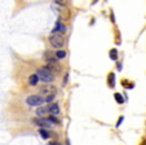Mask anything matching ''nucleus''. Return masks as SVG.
<instances>
[{
  "label": "nucleus",
  "mask_w": 146,
  "mask_h": 145,
  "mask_svg": "<svg viewBox=\"0 0 146 145\" xmlns=\"http://www.w3.org/2000/svg\"><path fill=\"white\" fill-rule=\"evenodd\" d=\"M36 75H38L39 80L45 82V83H50V82H53V79H54L53 73L48 70L47 66H44V67H39L38 70H36Z\"/></svg>",
  "instance_id": "obj_1"
},
{
  "label": "nucleus",
  "mask_w": 146,
  "mask_h": 145,
  "mask_svg": "<svg viewBox=\"0 0 146 145\" xmlns=\"http://www.w3.org/2000/svg\"><path fill=\"white\" fill-rule=\"evenodd\" d=\"M48 40H49V44L53 47V48H57L58 51H60V48H62L65 44V39L64 36L61 35V34L58 33H54V31H52V34L49 35V38H48Z\"/></svg>",
  "instance_id": "obj_2"
},
{
  "label": "nucleus",
  "mask_w": 146,
  "mask_h": 145,
  "mask_svg": "<svg viewBox=\"0 0 146 145\" xmlns=\"http://www.w3.org/2000/svg\"><path fill=\"white\" fill-rule=\"evenodd\" d=\"M43 102H45L44 97H41L39 95H30L26 99V104L29 106H39V105H43Z\"/></svg>",
  "instance_id": "obj_3"
},
{
  "label": "nucleus",
  "mask_w": 146,
  "mask_h": 145,
  "mask_svg": "<svg viewBox=\"0 0 146 145\" xmlns=\"http://www.w3.org/2000/svg\"><path fill=\"white\" fill-rule=\"evenodd\" d=\"M56 92H57V88H56V86L53 84H45L43 86V87H40V90H39V93L41 95V97L43 96H56Z\"/></svg>",
  "instance_id": "obj_4"
},
{
  "label": "nucleus",
  "mask_w": 146,
  "mask_h": 145,
  "mask_svg": "<svg viewBox=\"0 0 146 145\" xmlns=\"http://www.w3.org/2000/svg\"><path fill=\"white\" fill-rule=\"evenodd\" d=\"M34 122H35L39 127H41V128H44V130L54 127V124H53L48 118H38V119H34Z\"/></svg>",
  "instance_id": "obj_5"
},
{
  "label": "nucleus",
  "mask_w": 146,
  "mask_h": 145,
  "mask_svg": "<svg viewBox=\"0 0 146 145\" xmlns=\"http://www.w3.org/2000/svg\"><path fill=\"white\" fill-rule=\"evenodd\" d=\"M47 69L49 71H52L53 75L54 74H58V73H61V65L57 62L56 60H49L47 61Z\"/></svg>",
  "instance_id": "obj_6"
},
{
  "label": "nucleus",
  "mask_w": 146,
  "mask_h": 145,
  "mask_svg": "<svg viewBox=\"0 0 146 145\" xmlns=\"http://www.w3.org/2000/svg\"><path fill=\"white\" fill-rule=\"evenodd\" d=\"M48 113H49V104L45 105V106H39V108H38V110H36V114H38L40 118L45 117V115H47Z\"/></svg>",
  "instance_id": "obj_7"
},
{
  "label": "nucleus",
  "mask_w": 146,
  "mask_h": 145,
  "mask_svg": "<svg viewBox=\"0 0 146 145\" xmlns=\"http://www.w3.org/2000/svg\"><path fill=\"white\" fill-rule=\"evenodd\" d=\"M49 113L52 115H58L60 114V106H58V104H56V102L49 104Z\"/></svg>",
  "instance_id": "obj_8"
},
{
  "label": "nucleus",
  "mask_w": 146,
  "mask_h": 145,
  "mask_svg": "<svg viewBox=\"0 0 146 145\" xmlns=\"http://www.w3.org/2000/svg\"><path fill=\"white\" fill-rule=\"evenodd\" d=\"M38 82H39V78H38V75H36V74H33V75H30V77H29V84H30L31 87L36 86V84H38Z\"/></svg>",
  "instance_id": "obj_9"
},
{
  "label": "nucleus",
  "mask_w": 146,
  "mask_h": 145,
  "mask_svg": "<svg viewBox=\"0 0 146 145\" xmlns=\"http://www.w3.org/2000/svg\"><path fill=\"white\" fill-rule=\"evenodd\" d=\"M108 82H109V86H110V87H114V86H115V74H114V73H110V74H109Z\"/></svg>",
  "instance_id": "obj_10"
},
{
  "label": "nucleus",
  "mask_w": 146,
  "mask_h": 145,
  "mask_svg": "<svg viewBox=\"0 0 146 145\" xmlns=\"http://www.w3.org/2000/svg\"><path fill=\"white\" fill-rule=\"evenodd\" d=\"M39 135H40L41 137H43V139H49V132L47 131V130H44V128H40L39 130Z\"/></svg>",
  "instance_id": "obj_11"
},
{
  "label": "nucleus",
  "mask_w": 146,
  "mask_h": 145,
  "mask_svg": "<svg viewBox=\"0 0 146 145\" xmlns=\"http://www.w3.org/2000/svg\"><path fill=\"white\" fill-rule=\"evenodd\" d=\"M65 57H66V52H65V51L60 49V51H57V52H56V58L61 60V58H65Z\"/></svg>",
  "instance_id": "obj_12"
},
{
  "label": "nucleus",
  "mask_w": 146,
  "mask_h": 145,
  "mask_svg": "<svg viewBox=\"0 0 146 145\" xmlns=\"http://www.w3.org/2000/svg\"><path fill=\"white\" fill-rule=\"evenodd\" d=\"M110 58L115 61L116 58H118V51H116V49H111L110 51Z\"/></svg>",
  "instance_id": "obj_13"
},
{
  "label": "nucleus",
  "mask_w": 146,
  "mask_h": 145,
  "mask_svg": "<svg viewBox=\"0 0 146 145\" xmlns=\"http://www.w3.org/2000/svg\"><path fill=\"white\" fill-rule=\"evenodd\" d=\"M115 100L118 101V104H123V102H124V99L121 97L120 93H115Z\"/></svg>",
  "instance_id": "obj_14"
},
{
  "label": "nucleus",
  "mask_w": 146,
  "mask_h": 145,
  "mask_svg": "<svg viewBox=\"0 0 146 145\" xmlns=\"http://www.w3.org/2000/svg\"><path fill=\"white\" fill-rule=\"evenodd\" d=\"M48 119H49L53 124H58V123H60V120H58L57 118L54 117V115H50V117H48Z\"/></svg>",
  "instance_id": "obj_15"
},
{
  "label": "nucleus",
  "mask_w": 146,
  "mask_h": 145,
  "mask_svg": "<svg viewBox=\"0 0 146 145\" xmlns=\"http://www.w3.org/2000/svg\"><path fill=\"white\" fill-rule=\"evenodd\" d=\"M54 100V96H47V97H44V101L45 102H50Z\"/></svg>",
  "instance_id": "obj_16"
},
{
  "label": "nucleus",
  "mask_w": 146,
  "mask_h": 145,
  "mask_svg": "<svg viewBox=\"0 0 146 145\" xmlns=\"http://www.w3.org/2000/svg\"><path fill=\"white\" fill-rule=\"evenodd\" d=\"M121 122H123V117H121L120 119H119V122H118V126H120V123H121Z\"/></svg>",
  "instance_id": "obj_17"
}]
</instances>
